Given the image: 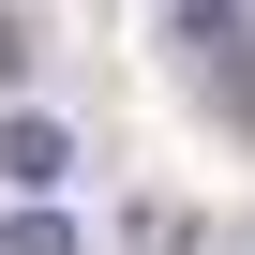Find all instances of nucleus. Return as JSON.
I'll return each instance as SVG.
<instances>
[{"instance_id": "39448f33", "label": "nucleus", "mask_w": 255, "mask_h": 255, "mask_svg": "<svg viewBox=\"0 0 255 255\" xmlns=\"http://www.w3.org/2000/svg\"><path fill=\"white\" fill-rule=\"evenodd\" d=\"M30 60H45V30L15 15V0H0V105H15V90H30Z\"/></svg>"}, {"instance_id": "7ed1b4c3", "label": "nucleus", "mask_w": 255, "mask_h": 255, "mask_svg": "<svg viewBox=\"0 0 255 255\" xmlns=\"http://www.w3.org/2000/svg\"><path fill=\"white\" fill-rule=\"evenodd\" d=\"M120 255H210L195 210H120Z\"/></svg>"}, {"instance_id": "423d86ee", "label": "nucleus", "mask_w": 255, "mask_h": 255, "mask_svg": "<svg viewBox=\"0 0 255 255\" xmlns=\"http://www.w3.org/2000/svg\"><path fill=\"white\" fill-rule=\"evenodd\" d=\"M210 105H225L240 135H255V45H240V60H210Z\"/></svg>"}, {"instance_id": "f257e3e1", "label": "nucleus", "mask_w": 255, "mask_h": 255, "mask_svg": "<svg viewBox=\"0 0 255 255\" xmlns=\"http://www.w3.org/2000/svg\"><path fill=\"white\" fill-rule=\"evenodd\" d=\"M90 150H75V120H45V105H0V180L15 195H60Z\"/></svg>"}, {"instance_id": "0eeeda50", "label": "nucleus", "mask_w": 255, "mask_h": 255, "mask_svg": "<svg viewBox=\"0 0 255 255\" xmlns=\"http://www.w3.org/2000/svg\"><path fill=\"white\" fill-rule=\"evenodd\" d=\"M225 255H255V225H240V240H225Z\"/></svg>"}, {"instance_id": "f03ea898", "label": "nucleus", "mask_w": 255, "mask_h": 255, "mask_svg": "<svg viewBox=\"0 0 255 255\" xmlns=\"http://www.w3.org/2000/svg\"><path fill=\"white\" fill-rule=\"evenodd\" d=\"M165 45H180L195 75H210V60H240V45H255V0H165Z\"/></svg>"}, {"instance_id": "20e7f679", "label": "nucleus", "mask_w": 255, "mask_h": 255, "mask_svg": "<svg viewBox=\"0 0 255 255\" xmlns=\"http://www.w3.org/2000/svg\"><path fill=\"white\" fill-rule=\"evenodd\" d=\"M0 255H90V240H75V225H60V210H45V195H30V210H15V225H0Z\"/></svg>"}]
</instances>
